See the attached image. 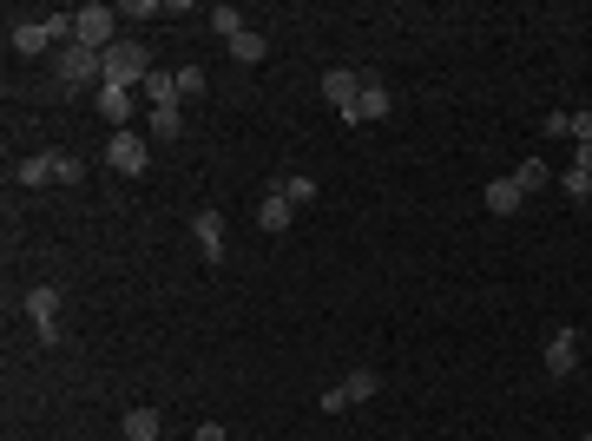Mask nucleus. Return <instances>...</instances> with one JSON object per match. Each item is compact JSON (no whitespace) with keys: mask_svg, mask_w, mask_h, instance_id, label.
Here are the masks:
<instances>
[{"mask_svg":"<svg viewBox=\"0 0 592 441\" xmlns=\"http://www.w3.org/2000/svg\"><path fill=\"white\" fill-rule=\"evenodd\" d=\"M106 86V53H93V47H60L53 53V86H60V93H79V86Z\"/></svg>","mask_w":592,"mask_h":441,"instance_id":"obj_1","label":"nucleus"},{"mask_svg":"<svg viewBox=\"0 0 592 441\" xmlns=\"http://www.w3.org/2000/svg\"><path fill=\"white\" fill-rule=\"evenodd\" d=\"M152 79V47L145 40H119V47H106V86H145Z\"/></svg>","mask_w":592,"mask_h":441,"instance_id":"obj_2","label":"nucleus"},{"mask_svg":"<svg viewBox=\"0 0 592 441\" xmlns=\"http://www.w3.org/2000/svg\"><path fill=\"white\" fill-rule=\"evenodd\" d=\"M79 47H93V53L119 47V14H112L106 0H86V7H79Z\"/></svg>","mask_w":592,"mask_h":441,"instance_id":"obj_3","label":"nucleus"},{"mask_svg":"<svg viewBox=\"0 0 592 441\" xmlns=\"http://www.w3.org/2000/svg\"><path fill=\"white\" fill-rule=\"evenodd\" d=\"M27 323H33V336H40V343H60V290L53 284H33L27 290Z\"/></svg>","mask_w":592,"mask_h":441,"instance_id":"obj_4","label":"nucleus"},{"mask_svg":"<svg viewBox=\"0 0 592 441\" xmlns=\"http://www.w3.org/2000/svg\"><path fill=\"white\" fill-rule=\"evenodd\" d=\"M106 165H112V172H125V178H139L145 165H152V145L125 126V132H112V139H106Z\"/></svg>","mask_w":592,"mask_h":441,"instance_id":"obj_5","label":"nucleus"},{"mask_svg":"<svg viewBox=\"0 0 592 441\" xmlns=\"http://www.w3.org/2000/svg\"><path fill=\"white\" fill-rule=\"evenodd\" d=\"M362 86H369V79H362L356 66H329V73H323V99L336 106V119H343V126H349V112H356Z\"/></svg>","mask_w":592,"mask_h":441,"instance_id":"obj_6","label":"nucleus"},{"mask_svg":"<svg viewBox=\"0 0 592 441\" xmlns=\"http://www.w3.org/2000/svg\"><path fill=\"white\" fill-rule=\"evenodd\" d=\"M540 369H546L553 382L579 376V330H553V336H546V349H540Z\"/></svg>","mask_w":592,"mask_h":441,"instance_id":"obj_7","label":"nucleus"},{"mask_svg":"<svg viewBox=\"0 0 592 441\" xmlns=\"http://www.w3.org/2000/svg\"><path fill=\"white\" fill-rule=\"evenodd\" d=\"M93 106H99V119H106V126H132V112H139V99H132V93H125V86H99V93H93Z\"/></svg>","mask_w":592,"mask_h":441,"instance_id":"obj_8","label":"nucleus"},{"mask_svg":"<svg viewBox=\"0 0 592 441\" xmlns=\"http://www.w3.org/2000/svg\"><path fill=\"white\" fill-rule=\"evenodd\" d=\"M191 237H198L204 264H224V218L218 211H198V218H191Z\"/></svg>","mask_w":592,"mask_h":441,"instance_id":"obj_9","label":"nucleus"},{"mask_svg":"<svg viewBox=\"0 0 592 441\" xmlns=\"http://www.w3.org/2000/svg\"><path fill=\"white\" fill-rule=\"evenodd\" d=\"M14 185H60V152H33V158H20L14 165Z\"/></svg>","mask_w":592,"mask_h":441,"instance_id":"obj_10","label":"nucleus"},{"mask_svg":"<svg viewBox=\"0 0 592 441\" xmlns=\"http://www.w3.org/2000/svg\"><path fill=\"white\" fill-rule=\"evenodd\" d=\"M389 112H395V93L369 79V86H362V99H356V112H349V126H369V119H389Z\"/></svg>","mask_w":592,"mask_h":441,"instance_id":"obj_11","label":"nucleus"},{"mask_svg":"<svg viewBox=\"0 0 592 441\" xmlns=\"http://www.w3.org/2000/svg\"><path fill=\"white\" fill-rule=\"evenodd\" d=\"M520 205H527V191H520L514 178H487V211H494V218H514Z\"/></svg>","mask_w":592,"mask_h":441,"instance_id":"obj_12","label":"nucleus"},{"mask_svg":"<svg viewBox=\"0 0 592 441\" xmlns=\"http://www.w3.org/2000/svg\"><path fill=\"white\" fill-rule=\"evenodd\" d=\"M145 126H152V139L178 145V139H185V106H152V112H145Z\"/></svg>","mask_w":592,"mask_h":441,"instance_id":"obj_13","label":"nucleus"},{"mask_svg":"<svg viewBox=\"0 0 592 441\" xmlns=\"http://www.w3.org/2000/svg\"><path fill=\"white\" fill-rule=\"evenodd\" d=\"M257 224L283 237V231H290V224H296V205H290V198H283V191H270L264 205H257Z\"/></svg>","mask_w":592,"mask_h":441,"instance_id":"obj_14","label":"nucleus"},{"mask_svg":"<svg viewBox=\"0 0 592 441\" xmlns=\"http://www.w3.org/2000/svg\"><path fill=\"white\" fill-rule=\"evenodd\" d=\"M125 441H158V409H125Z\"/></svg>","mask_w":592,"mask_h":441,"instance_id":"obj_15","label":"nucleus"},{"mask_svg":"<svg viewBox=\"0 0 592 441\" xmlns=\"http://www.w3.org/2000/svg\"><path fill=\"white\" fill-rule=\"evenodd\" d=\"M264 53H270V40H264V33H237V40H231V60H237V66H257Z\"/></svg>","mask_w":592,"mask_h":441,"instance_id":"obj_16","label":"nucleus"},{"mask_svg":"<svg viewBox=\"0 0 592 441\" xmlns=\"http://www.w3.org/2000/svg\"><path fill=\"white\" fill-rule=\"evenodd\" d=\"M211 33H218L224 47H231L237 33H250V27H244V14H237V7H211Z\"/></svg>","mask_w":592,"mask_h":441,"instance_id":"obj_17","label":"nucleus"},{"mask_svg":"<svg viewBox=\"0 0 592 441\" xmlns=\"http://www.w3.org/2000/svg\"><path fill=\"white\" fill-rule=\"evenodd\" d=\"M375 389H382V376H375V369H349V376H343V395H349V402H369Z\"/></svg>","mask_w":592,"mask_h":441,"instance_id":"obj_18","label":"nucleus"},{"mask_svg":"<svg viewBox=\"0 0 592 441\" xmlns=\"http://www.w3.org/2000/svg\"><path fill=\"white\" fill-rule=\"evenodd\" d=\"M277 191H283V198H290L296 211H303V205H316V178H303V172H290V178H283Z\"/></svg>","mask_w":592,"mask_h":441,"instance_id":"obj_19","label":"nucleus"},{"mask_svg":"<svg viewBox=\"0 0 592 441\" xmlns=\"http://www.w3.org/2000/svg\"><path fill=\"white\" fill-rule=\"evenodd\" d=\"M204 86H211L204 66H178V99H204Z\"/></svg>","mask_w":592,"mask_h":441,"instance_id":"obj_20","label":"nucleus"},{"mask_svg":"<svg viewBox=\"0 0 592 441\" xmlns=\"http://www.w3.org/2000/svg\"><path fill=\"white\" fill-rule=\"evenodd\" d=\"M546 178H553V172H546L540 158H527V165H520V172H514V185H520V191H540Z\"/></svg>","mask_w":592,"mask_h":441,"instance_id":"obj_21","label":"nucleus"},{"mask_svg":"<svg viewBox=\"0 0 592 441\" xmlns=\"http://www.w3.org/2000/svg\"><path fill=\"white\" fill-rule=\"evenodd\" d=\"M560 185H566V198H579V205L592 198V172H579V165H573V172H560Z\"/></svg>","mask_w":592,"mask_h":441,"instance_id":"obj_22","label":"nucleus"},{"mask_svg":"<svg viewBox=\"0 0 592 441\" xmlns=\"http://www.w3.org/2000/svg\"><path fill=\"white\" fill-rule=\"evenodd\" d=\"M540 132H546V139H573V112H546Z\"/></svg>","mask_w":592,"mask_h":441,"instance_id":"obj_23","label":"nucleus"},{"mask_svg":"<svg viewBox=\"0 0 592 441\" xmlns=\"http://www.w3.org/2000/svg\"><path fill=\"white\" fill-rule=\"evenodd\" d=\"M316 409H323V415H343V409H349V395H343V382H336V389H323V395H316Z\"/></svg>","mask_w":592,"mask_h":441,"instance_id":"obj_24","label":"nucleus"},{"mask_svg":"<svg viewBox=\"0 0 592 441\" xmlns=\"http://www.w3.org/2000/svg\"><path fill=\"white\" fill-rule=\"evenodd\" d=\"M573 139H579V145H592V106H586V112H573Z\"/></svg>","mask_w":592,"mask_h":441,"instance_id":"obj_25","label":"nucleus"},{"mask_svg":"<svg viewBox=\"0 0 592 441\" xmlns=\"http://www.w3.org/2000/svg\"><path fill=\"white\" fill-rule=\"evenodd\" d=\"M198 441H231V435H224L218 422H204V428H198Z\"/></svg>","mask_w":592,"mask_h":441,"instance_id":"obj_26","label":"nucleus"},{"mask_svg":"<svg viewBox=\"0 0 592 441\" xmlns=\"http://www.w3.org/2000/svg\"><path fill=\"white\" fill-rule=\"evenodd\" d=\"M573 165H579V172H592V145H579V152H573Z\"/></svg>","mask_w":592,"mask_h":441,"instance_id":"obj_27","label":"nucleus"},{"mask_svg":"<svg viewBox=\"0 0 592 441\" xmlns=\"http://www.w3.org/2000/svg\"><path fill=\"white\" fill-rule=\"evenodd\" d=\"M579 441H592V435H579Z\"/></svg>","mask_w":592,"mask_h":441,"instance_id":"obj_28","label":"nucleus"}]
</instances>
